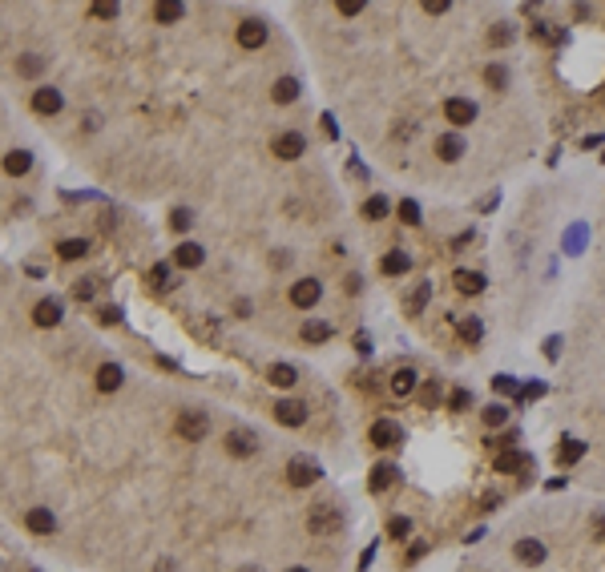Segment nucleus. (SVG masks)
Segmentation results:
<instances>
[{"label":"nucleus","mask_w":605,"mask_h":572,"mask_svg":"<svg viewBox=\"0 0 605 572\" xmlns=\"http://www.w3.org/2000/svg\"><path fill=\"white\" fill-rule=\"evenodd\" d=\"M339 524H344V516H339V508H335V504H315L311 516H307V528H311L315 536H335V532H339Z\"/></svg>","instance_id":"1"},{"label":"nucleus","mask_w":605,"mask_h":572,"mask_svg":"<svg viewBox=\"0 0 605 572\" xmlns=\"http://www.w3.org/2000/svg\"><path fill=\"white\" fill-rule=\"evenodd\" d=\"M367 440H372V447H400L404 443V427L395 424V419H376L372 424V431H367Z\"/></svg>","instance_id":"2"},{"label":"nucleus","mask_w":605,"mask_h":572,"mask_svg":"<svg viewBox=\"0 0 605 572\" xmlns=\"http://www.w3.org/2000/svg\"><path fill=\"white\" fill-rule=\"evenodd\" d=\"M178 435H182V440H190V443L206 440V435H210V419H206V411H182V415H178Z\"/></svg>","instance_id":"3"},{"label":"nucleus","mask_w":605,"mask_h":572,"mask_svg":"<svg viewBox=\"0 0 605 572\" xmlns=\"http://www.w3.org/2000/svg\"><path fill=\"white\" fill-rule=\"evenodd\" d=\"M287 480H291L294 488H311L315 480H319V463L307 456H294L291 463H287Z\"/></svg>","instance_id":"4"},{"label":"nucleus","mask_w":605,"mask_h":572,"mask_svg":"<svg viewBox=\"0 0 605 572\" xmlns=\"http://www.w3.org/2000/svg\"><path fill=\"white\" fill-rule=\"evenodd\" d=\"M275 153L283 158V162H294V158H303V153H307V137H303V133H294V130L278 133V137H275Z\"/></svg>","instance_id":"5"},{"label":"nucleus","mask_w":605,"mask_h":572,"mask_svg":"<svg viewBox=\"0 0 605 572\" xmlns=\"http://www.w3.org/2000/svg\"><path fill=\"white\" fill-rule=\"evenodd\" d=\"M319 295H323V286L315 282V278H299L291 286V302L299 307V311H311L315 302H319Z\"/></svg>","instance_id":"6"},{"label":"nucleus","mask_w":605,"mask_h":572,"mask_svg":"<svg viewBox=\"0 0 605 572\" xmlns=\"http://www.w3.org/2000/svg\"><path fill=\"white\" fill-rule=\"evenodd\" d=\"M238 45L243 49H259V45H266V20L259 17H250L238 25Z\"/></svg>","instance_id":"7"},{"label":"nucleus","mask_w":605,"mask_h":572,"mask_svg":"<svg viewBox=\"0 0 605 572\" xmlns=\"http://www.w3.org/2000/svg\"><path fill=\"white\" fill-rule=\"evenodd\" d=\"M444 117L460 130V125H468V121L476 117V105L468 97H448V101H444Z\"/></svg>","instance_id":"8"},{"label":"nucleus","mask_w":605,"mask_h":572,"mask_svg":"<svg viewBox=\"0 0 605 572\" xmlns=\"http://www.w3.org/2000/svg\"><path fill=\"white\" fill-rule=\"evenodd\" d=\"M275 419L283 427H303V424H307V407H303V403H294V399H278V403H275Z\"/></svg>","instance_id":"9"},{"label":"nucleus","mask_w":605,"mask_h":572,"mask_svg":"<svg viewBox=\"0 0 605 572\" xmlns=\"http://www.w3.org/2000/svg\"><path fill=\"white\" fill-rule=\"evenodd\" d=\"M61 105H65V101H61V89H53V85H45V89H36V93H33V109L41 117L61 113Z\"/></svg>","instance_id":"10"},{"label":"nucleus","mask_w":605,"mask_h":572,"mask_svg":"<svg viewBox=\"0 0 605 572\" xmlns=\"http://www.w3.org/2000/svg\"><path fill=\"white\" fill-rule=\"evenodd\" d=\"M25 528H29V532H36V536H49L53 528H57V520H53L49 508H29V516H25Z\"/></svg>","instance_id":"11"},{"label":"nucleus","mask_w":605,"mask_h":572,"mask_svg":"<svg viewBox=\"0 0 605 572\" xmlns=\"http://www.w3.org/2000/svg\"><path fill=\"white\" fill-rule=\"evenodd\" d=\"M29 165H33V153H29V149H8V153H4V174H8V178L29 174Z\"/></svg>","instance_id":"12"},{"label":"nucleus","mask_w":605,"mask_h":572,"mask_svg":"<svg viewBox=\"0 0 605 572\" xmlns=\"http://www.w3.org/2000/svg\"><path fill=\"white\" fill-rule=\"evenodd\" d=\"M395 475H400V472H395V463H376L372 475H367V488H372V491H388L395 484Z\"/></svg>","instance_id":"13"},{"label":"nucleus","mask_w":605,"mask_h":572,"mask_svg":"<svg viewBox=\"0 0 605 572\" xmlns=\"http://www.w3.org/2000/svg\"><path fill=\"white\" fill-rule=\"evenodd\" d=\"M254 431H230L226 435V452L230 456H254Z\"/></svg>","instance_id":"14"},{"label":"nucleus","mask_w":605,"mask_h":572,"mask_svg":"<svg viewBox=\"0 0 605 572\" xmlns=\"http://www.w3.org/2000/svg\"><path fill=\"white\" fill-rule=\"evenodd\" d=\"M379 270H383V274H408V270H412V258H408V254H404V250H388V254H383V258H379Z\"/></svg>","instance_id":"15"},{"label":"nucleus","mask_w":605,"mask_h":572,"mask_svg":"<svg viewBox=\"0 0 605 572\" xmlns=\"http://www.w3.org/2000/svg\"><path fill=\"white\" fill-rule=\"evenodd\" d=\"M517 560H521V564H541V560H545V544L533 536L517 540Z\"/></svg>","instance_id":"16"},{"label":"nucleus","mask_w":605,"mask_h":572,"mask_svg":"<svg viewBox=\"0 0 605 572\" xmlns=\"http://www.w3.org/2000/svg\"><path fill=\"white\" fill-rule=\"evenodd\" d=\"M202 258H206V254H202V246H198V242H182L178 250H174V262H178L182 270H194V266H202Z\"/></svg>","instance_id":"17"},{"label":"nucleus","mask_w":605,"mask_h":572,"mask_svg":"<svg viewBox=\"0 0 605 572\" xmlns=\"http://www.w3.org/2000/svg\"><path fill=\"white\" fill-rule=\"evenodd\" d=\"M33 319H36V327H57V323H61V302H53V298L36 302Z\"/></svg>","instance_id":"18"},{"label":"nucleus","mask_w":605,"mask_h":572,"mask_svg":"<svg viewBox=\"0 0 605 572\" xmlns=\"http://www.w3.org/2000/svg\"><path fill=\"white\" fill-rule=\"evenodd\" d=\"M452 282H456L460 295H480V291H484V274H480V270H456Z\"/></svg>","instance_id":"19"},{"label":"nucleus","mask_w":605,"mask_h":572,"mask_svg":"<svg viewBox=\"0 0 605 572\" xmlns=\"http://www.w3.org/2000/svg\"><path fill=\"white\" fill-rule=\"evenodd\" d=\"M266 379H271L275 387H294V383H299V371H294L291 363H271V367H266Z\"/></svg>","instance_id":"20"},{"label":"nucleus","mask_w":605,"mask_h":572,"mask_svg":"<svg viewBox=\"0 0 605 572\" xmlns=\"http://www.w3.org/2000/svg\"><path fill=\"white\" fill-rule=\"evenodd\" d=\"M529 463H533V459H529V456H524V452H512V447H508V452H501V456H496V472H524V468H529Z\"/></svg>","instance_id":"21"},{"label":"nucleus","mask_w":605,"mask_h":572,"mask_svg":"<svg viewBox=\"0 0 605 572\" xmlns=\"http://www.w3.org/2000/svg\"><path fill=\"white\" fill-rule=\"evenodd\" d=\"M436 153H440V162H460V153H464L460 133H444L440 141H436Z\"/></svg>","instance_id":"22"},{"label":"nucleus","mask_w":605,"mask_h":572,"mask_svg":"<svg viewBox=\"0 0 605 572\" xmlns=\"http://www.w3.org/2000/svg\"><path fill=\"white\" fill-rule=\"evenodd\" d=\"M428 298H432V282H416V286H412V295H408V307H404V311H408V314H424Z\"/></svg>","instance_id":"23"},{"label":"nucleus","mask_w":605,"mask_h":572,"mask_svg":"<svg viewBox=\"0 0 605 572\" xmlns=\"http://www.w3.org/2000/svg\"><path fill=\"white\" fill-rule=\"evenodd\" d=\"M327 339H331V323H323V319L303 323V343H327Z\"/></svg>","instance_id":"24"},{"label":"nucleus","mask_w":605,"mask_h":572,"mask_svg":"<svg viewBox=\"0 0 605 572\" xmlns=\"http://www.w3.org/2000/svg\"><path fill=\"white\" fill-rule=\"evenodd\" d=\"M416 379H420V375H416L412 367H400V371L392 375V391L400 395V399H404V395H412V391H416Z\"/></svg>","instance_id":"25"},{"label":"nucleus","mask_w":605,"mask_h":572,"mask_svg":"<svg viewBox=\"0 0 605 572\" xmlns=\"http://www.w3.org/2000/svg\"><path fill=\"white\" fill-rule=\"evenodd\" d=\"M581 456H585V443H581V440H565L561 447H557V463H561V468L577 463Z\"/></svg>","instance_id":"26"},{"label":"nucleus","mask_w":605,"mask_h":572,"mask_svg":"<svg viewBox=\"0 0 605 572\" xmlns=\"http://www.w3.org/2000/svg\"><path fill=\"white\" fill-rule=\"evenodd\" d=\"M41 69H45V57H41V53H20V57H17V73H20V77H41Z\"/></svg>","instance_id":"27"},{"label":"nucleus","mask_w":605,"mask_h":572,"mask_svg":"<svg viewBox=\"0 0 605 572\" xmlns=\"http://www.w3.org/2000/svg\"><path fill=\"white\" fill-rule=\"evenodd\" d=\"M533 36L545 41V45H561V41H565V29H557L549 20H533Z\"/></svg>","instance_id":"28"},{"label":"nucleus","mask_w":605,"mask_h":572,"mask_svg":"<svg viewBox=\"0 0 605 572\" xmlns=\"http://www.w3.org/2000/svg\"><path fill=\"white\" fill-rule=\"evenodd\" d=\"M271 97H275L278 105H287V101H294V97H299V81H294V77H278V81H275V89H271Z\"/></svg>","instance_id":"29"},{"label":"nucleus","mask_w":605,"mask_h":572,"mask_svg":"<svg viewBox=\"0 0 605 572\" xmlns=\"http://www.w3.org/2000/svg\"><path fill=\"white\" fill-rule=\"evenodd\" d=\"M154 20H158V25H174V20H182V4H174V0H158V4H154Z\"/></svg>","instance_id":"30"},{"label":"nucleus","mask_w":605,"mask_h":572,"mask_svg":"<svg viewBox=\"0 0 605 572\" xmlns=\"http://www.w3.org/2000/svg\"><path fill=\"white\" fill-rule=\"evenodd\" d=\"M97 387L101 391H117V387H121V367H117V363H105L97 371Z\"/></svg>","instance_id":"31"},{"label":"nucleus","mask_w":605,"mask_h":572,"mask_svg":"<svg viewBox=\"0 0 605 572\" xmlns=\"http://www.w3.org/2000/svg\"><path fill=\"white\" fill-rule=\"evenodd\" d=\"M363 218H367V222H379V218H388V197H383V194H372L367 202H363Z\"/></svg>","instance_id":"32"},{"label":"nucleus","mask_w":605,"mask_h":572,"mask_svg":"<svg viewBox=\"0 0 605 572\" xmlns=\"http://www.w3.org/2000/svg\"><path fill=\"white\" fill-rule=\"evenodd\" d=\"M57 250H61V258L73 262V258H81V254H89V242H85V238H65Z\"/></svg>","instance_id":"33"},{"label":"nucleus","mask_w":605,"mask_h":572,"mask_svg":"<svg viewBox=\"0 0 605 572\" xmlns=\"http://www.w3.org/2000/svg\"><path fill=\"white\" fill-rule=\"evenodd\" d=\"M93 295H97V278H81V282H73V298H77V302H89Z\"/></svg>","instance_id":"34"},{"label":"nucleus","mask_w":605,"mask_h":572,"mask_svg":"<svg viewBox=\"0 0 605 572\" xmlns=\"http://www.w3.org/2000/svg\"><path fill=\"white\" fill-rule=\"evenodd\" d=\"M480 335H484L480 319H464V323H460V339H464V343H480Z\"/></svg>","instance_id":"35"},{"label":"nucleus","mask_w":605,"mask_h":572,"mask_svg":"<svg viewBox=\"0 0 605 572\" xmlns=\"http://www.w3.org/2000/svg\"><path fill=\"white\" fill-rule=\"evenodd\" d=\"M484 424H489V427H505L508 424V407H505V403H492V407H484Z\"/></svg>","instance_id":"36"},{"label":"nucleus","mask_w":605,"mask_h":572,"mask_svg":"<svg viewBox=\"0 0 605 572\" xmlns=\"http://www.w3.org/2000/svg\"><path fill=\"white\" fill-rule=\"evenodd\" d=\"M388 536H392V540H408L412 536V520H408V516H392V524H388Z\"/></svg>","instance_id":"37"},{"label":"nucleus","mask_w":605,"mask_h":572,"mask_svg":"<svg viewBox=\"0 0 605 572\" xmlns=\"http://www.w3.org/2000/svg\"><path fill=\"white\" fill-rule=\"evenodd\" d=\"M149 286H154V291H165V286H170V266H165V262H158V266L149 270Z\"/></svg>","instance_id":"38"},{"label":"nucleus","mask_w":605,"mask_h":572,"mask_svg":"<svg viewBox=\"0 0 605 572\" xmlns=\"http://www.w3.org/2000/svg\"><path fill=\"white\" fill-rule=\"evenodd\" d=\"M400 218H404L408 226H420V206H416L412 197H404V202H400Z\"/></svg>","instance_id":"39"},{"label":"nucleus","mask_w":605,"mask_h":572,"mask_svg":"<svg viewBox=\"0 0 605 572\" xmlns=\"http://www.w3.org/2000/svg\"><path fill=\"white\" fill-rule=\"evenodd\" d=\"M492 391H496V395H517L521 387H517V379H512V375H496V379H492Z\"/></svg>","instance_id":"40"},{"label":"nucleus","mask_w":605,"mask_h":572,"mask_svg":"<svg viewBox=\"0 0 605 572\" xmlns=\"http://www.w3.org/2000/svg\"><path fill=\"white\" fill-rule=\"evenodd\" d=\"M468 403H473V391H468V387H456V391L448 395V407L452 411H464Z\"/></svg>","instance_id":"41"},{"label":"nucleus","mask_w":605,"mask_h":572,"mask_svg":"<svg viewBox=\"0 0 605 572\" xmlns=\"http://www.w3.org/2000/svg\"><path fill=\"white\" fill-rule=\"evenodd\" d=\"M190 222H194V214H190V210H174V214H170V230H174V234L190 230Z\"/></svg>","instance_id":"42"},{"label":"nucleus","mask_w":605,"mask_h":572,"mask_svg":"<svg viewBox=\"0 0 605 572\" xmlns=\"http://www.w3.org/2000/svg\"><path fill=\"white\" fill-rule=\"evenodd\" d=\"M489 41H492V45H508V41H512V25H505V20H501V25H492Z\"/></svg>","instance_id":"43"},{"label":"nucleus","mask_w":605,"mask_h":572,"mask_svg":"<svg viewBox=\"0 0 605 572\" xmlns=\"http://www.w3.org/2000/svg\"><path fill=\"white\" fill-rule=\"evenodd\" d=\"M484 81H489L492 89H501V85L508 81V73H505V69H501V65H489V73H484Z\"/></svg>","instance_id":"44"},{"label":"nucleus","mask_w":605,"mask_h":572,"mask_svg":"<svg viewBox=\"0 0 605 572\" xmlns=\"http://www.w3.org/2000/svg\"><path fill=\"white\" fill-rule=\"evenodd\" d=\"M93 17H117V4H109V0H97V4H93Z\"/></svg>","instance_id":"45"},{"label":"nucleus","mask_w":605,"mask_h":572,"mask_svg":"<svg viewBox=\"0 0 605 572\" xmlns=\"http://www.w3.org/2000/svg\"><path fill=\"white\" fill-rule=\"evenodd\" d=\"M521 395H524V399H541V395H545V383H524Z\"/></svg>","instance_id":"46"},{"label":"nucleus","mask_w":605,"mask_h":572,"mask_svg":"<svg viewBox=\"0 0 605 572\" xmlns=\"http://www.w3.org/2000/svg\"><path fill=\"white\" fill-rule=\"evenodd\" d=\"M339 13H344V17H355V13H363V4H360V0H344V4H339Z\"/></svg>","instance_id":"47"},{"label":"nucleus","mask_w":605,"mask_h":572,"mask_svg":"<svg viewBox=\"0 0 605 572\" xmlns=\"http://www.w3.org/2000/svg\"><path fill=\"white\" fill-rule=\"evenodd\" d=\"M557 351H561V339H545V359H557Z\"/></svg>","instance_id":"48"},{"label":"nucleus","mask_w":605,"mask_h":572,"mask_svg":"<svg viewBox=\"0 0 605 572\" xmlns=\"http://www.w3.org/2000/svg\"><path fill=\"white\" fill-rule=\"evenodd\" d=\"M101 323H121V311H117V307H105V311H101Z\"/></svg>","instance_id":"49"},{"label":"nucleus","mask_w":605,"mask_h":572,"mask_svg":"<svg viewBox=\"0 0 605 572\" xmlns=\"http://www.w3.org/2000/svg\"><path fill=\"white\" fill-rule=\"evenodd\" d=\"M424 8H428V13H444V8H448V0H424Z\"/></svg>","instance_id":"50"},{"label":"nucleus","mask_w":605,"mask_h":572,"mask_svg":"<svg viewBox=\"0 0 605 572\" xmlns=\"http://www.w3.org/2000/svg\"><path fill=\"white\" fill-rule=\"evenodd\" d=\"M372 556H376V544H372V548H363V556H360V568H367V564H372Z\"/></svg>","instance_id":"51"},{"label":"nucleus","mask_w":605,"mask_h":572,"mask_svg":"<svg viewBox=\"0 0 605 572\" xmlns=\"http://www.w3.org/2000/svg\"><path fill=\"white\" fill-rule=\"evenodd\" d=\"M428 552V544H412V552H408V560H420V556Z\"/></svg>","instance_id":"52"},{"label":"nucleus","mask_w":605,"mask_h":572,"mask_svg":"<svg viewBox=\"0 0 605 572\" xmlns=\"http://www.w3.org/2000/svg\"><path fill=\"white\" fill-rule=\"evenodd\" d=\"M234 314H238V319H246V314H250V302H246V298H243V302H234Z\"/></svg>","instance_id":"53"},{"label":"nucleus","mask_w":605,"mask_h":572,"mask_svg":"<svg viewBox=\"0 0 605 572\" xmlns=\"http://www.w3.org/2000/svg\"><path fill=\"white\" fill-rule=\"evenodd\" d=\"M593 532H597V536L605 540V516H597V520H593Z\"/></svg>","instance_id":"54"},{"label":"nucleus","mask_w":605,"mask_h":572,"mask_svg":"<svg viewBox=\"0 0 605 572\" xmlns=\"http://www.w3.org/2000/svg\"><path fill=\"white\" fill-rule=\"evenodd\" d=\"M287 572H307V568H303V564H294V568H287Z\"/></svg>","instance_id":"55"},{"label":"nucleus","mask_w":605,"mask_h":572,"mask_svg":"<svg viewBox=\"0 0 605 572\" xmlns=\"http://www.w3.org/2000/svg\"><path fill=\"white\" fill-rule=\"evenodd\" d=\"M238 572H259V568H238Z\"/></svg>","instance_id":"56"}]
</instances>
